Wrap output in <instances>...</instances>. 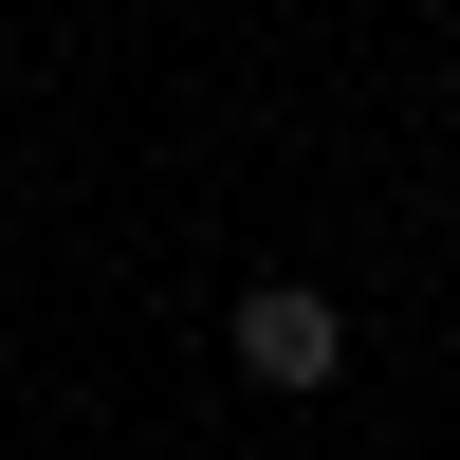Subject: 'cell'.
Wrapping results in <instances>:
<instances>
[{"label":"cell","mask_w":460,"mask_h":460,"mask_svg":"<svg viewBox=\"0 0 460 460\" xmlns=\"http://www.w3.org/2000/svg\"><path fill=\"white\" fill-rule=\"evenodd\" d=\"M221 350H240L258 387L295 405V387H332V368H350V314H332L314 277H240V314H221Z\"/></svg>","instance_id":"obj_1"}]
</instances>
